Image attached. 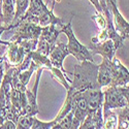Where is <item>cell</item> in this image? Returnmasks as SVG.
Returning a JSON list of instances; mask_svg holds the SVG:
<instances>
[{
  "label": "cell",
  "instance_id": "6da1fadb",
  "mask_svg": "<svg viewBox=\"0 0 129 129\" xmlns=\"http://www.w3.org/2000/svg\"><path fill=\"white\" fill-rule=\"evenodd\" d=\"M98 65L91 61H83L81 64L74 65L72 71H67L71 74L70 88L67 93H78L88 89H100L97 83Z\"/></svg>",
  "mask_w": 129,
  "mask_h": 129
},
{
  "label": "cell",
  "instance_id": "7a4b0ae2",
  "mask_svg": "<svg viewBox=\"0 0 129 129\" xmlns=\"http://www.w3.org/2000/svg\"><path fill=\"white\" fill-rule=\"evenodd\" d=\"M61 32L65 34L68 38V42L66 46L69 52V55H72L79 62H83V61L94 62L93 55L90 52V50L88 49V47L82 45L79 41V39L77 38V36L74 35L72 26H71V20L67 24H64L61 27Z\"/></svg>",
  "mask_w": 129,
  "mask_h": 129
},
{
  "label": "cell",
  "instance_id": "3957f363",
  "mask_svg": "<svg viewBox=\"0 0 129 129\" xmlns=\"http://www.w3.org/2000/svg\"><path fill=\"white\" fill-rule=\"evenodd\" d=\"M127 106L126 99L123 94L115 86H109L103 91V104L102 111H114L117 109H123Z\"/></svg>",
  "mask_w": 129,
  "mask_h": 129
},
{
  "label": "cell",
  "instance_id": "277c9868",
  "mask_svg": "<svg viewBox=\"0 0 129 129\" xmlns=\"http://www.w3.org/2000/svg\"><path fill=\"white\" fill-rule=\"evenodd\" d=\"M41 29L42 27H40L39 25L28 22H21L15 29H13L14 35L8 41L20 42L25 39H38L41 33Z\"/></svg>",
  "mask_w": 129,
  "mask_h": 129
},
{
  "label": "cell",
  "instance_id": "5b68a950",
  "mask_svg": "<svg viewBox=\"0 0 129 129\" xmlns=\"http://www.w3.org/2000/svg\"><path fill=\"white\" fill-rule=\"evenodd\" d=\"M106 4L111 9L113 15V23L115 26L116 31L124 40L129 39V22L123 17L117 6V0H109L106 1Z\"/></svg>",
  "mask_w": 129,
  "mask_h": 129
},
{
  "label": "cell",
  "instance_id": "8992f818",
  "mask_svg": "<svg viewBox=\"0 0 129 129\" xmlns=\"http://www.w3.org/2000/svg\"><path fill=\"white\" fill-rule=\"evenodd\" d=\"M0 44L7 46V51L4 54L7 68L8 67H17L23 62L24 58L27 56L26 52L23 50L18 42H10V41H3L0 39Z\"/></svg>",
  "mask_w": 129,
  "mask_h": 129
},
{
  "label": "cell",
  "instance_id": "52a82bcc",
  "mask_svg": "<svg viewBox=\"0 0 129 129\" xmlns=\"http://www.w3.org/2000/svg\"><path fill=\"white\" fill-rule=\"evenodd\" d=\"M44 68H37L36 70V79L35 83L33 85V88L31 90L26 89V98H27V103L25 107V115L30 116V117H35L39 111H38V104H37V91H38V85L41 77V72L44 71Z\"/></svg>",
  "mask_w": 129,
  "mask_h": 129
},
{
  "label": "cell",
  "instance_id": "ba28073f",
  "mask_svg": "<svg viewBox=\"0 0 129 129\" xmlns=\"http://www.w3.org/2000/svg\"><path fill=\"white\" fill-rule=\"evenodd\" d=\"M114 74H115V65L113 60L110 61L106 59H102V62L98 65V73H97V83L100 89L112 86Z\"/></svg>",
  "mask_w": 129,
  "mask_h": 129
},
{
  "label": "cell",
  "instance_id": "9c48e42d",
  "mask_svg": "<svg viewBox=\"0 0 129 129\" xmlns=\"http://www.w3.org/2000/svg\"><path fill=\"white\" fill-rule=\"evenodd\" d=\"M88 49L90 50V52L92 53V55H100L102 57V59H106L112 61L115 56H116V52L118 51L114 41L112 39H106L103 42H99V44H93L90 42Z\"/></svg>",
  "mask_w": 129,
  "mask_h": 129
},
{
  "label": "cell",
  "instance_id": "30bf717a",
  "mask_svg": "<svg viewBox=\"0 0 129 129\" xmlns=\"http://www.w3.org/2000/svg\"><path fill=\"white\" fill-rule=\"evenodd\" d=\"M69 55V52L67 50V46L64 42L57 41L56 46L52 49V51L49 54V59L54 67H56L60 70H62L65 74H67V71L63 67V62L67 56Z\"/></svg>",
  "mask_w": 129,
  "mask_h": 129
},
{
  "label": "cell",
  "instance_id": "8fae6325",
  "mask_svg": "<svg viewBox=\"0 0 129 129\" xmlns=\"http://www.w3.org/2000/svg\"><path fill=\"white\" fill-rule=\"evenodd\" d=\"M83 92L86 97V100H87L89 114H92L96 112L98 109H100V107H102V104H103L102 89H88Z\"/></svg>",
  "mask_w": 129,
  "mask_h": 129
},
{
  "label": "cell",
  "instance_id": "7c38bea8",
  "mask_svg": "<svg viewBox=\"0 0 129 129\" xmlns=\"http://www.w3.org/2000/svg\"><path fill=\"white\" fill-rule=\"evenodd\" d=\"M114 65H115V74L112 86L115 87H123V86L129 85V70L128 68L123 65L119 59L116 57L113 59Z\"/></svg>",
  "mask_w": 129,
  "mask_h": 129
},
{
  "label": "cell",
  "instance_id": "4fadbf2b",
  "mask_svg": "<svg viewBox=\"0 0 129 129\" xmlns=\"http://www.w3.org/2000/svg\"><path fill=\"white\" fill-rule=\"evenodd\" d=\"M15 14H16V8H15L14 0H3L0 24L6 27L8 31L10 30V25L13 24V21L15 19Z\"/></svg>",
  "mask_w": 129,
  "mask_h": 129
},
{
  "label": "cell",
  "instance_id": "5bb4252c",
  "mask_svg": "<svg viewBox=\"0 0 129 129\" xmlns=\"http://www.w3.org/2000/svg\"><path fill=\"white\" fill-rule=\"evenodd\" d=\"M60 33H62L60 27L56 25H49L46 27H42L39 37L48 41L52 47H55L58 41V36Z\"/></svg>",
  "mask_w": 129,
  "mask_h": 129
},
{
  "label": "cell",
  "instance_id": "9a60e30c",
  "mask_svg": "<svg viewBox=\"0 0 129 129\" xmlns=\"http://www.w3.org/2000/svg\"><path fill=\"white\" fill-rule=\"evenodd\" d=\"M49 70H50V72L52 74V78L54 80H56L58 83H60L63 87L66 89V91H68L69 88H70L71 80L68 78L67 74H65L62 70H60V69H58L56 67H54V66H52Z\"/></svg>",
  "mask_w": 129,
  "mask_h": 129
},
{
  "label": "cell",
  "instance_id": "2e32d148",
  "mask_svg": "<svg viewBox=\"0 0 129 129\" xmlns=\"http://www.w3.org/2000/svg\"><path fill=\"white\" fill-rule=\"evenodd\" d=\"M29 3H30V0H16L15 1L16 14H15V19L13 21V24L10 25V30L14 29V26L16 25V23L25 15V13L28 9Z\"/></svg>",
  "mask_w": 129,
  "mask_h": 129
},
{
  "label": "cell",
  "instance_id": "e0dca14e",
  "mask_svg": "<svg viewBox=\"0 0 129 129\" xmlns=\"http://www.w3.org/2000/svg\"><path fill=\"white\" fill-rule=\"evenodd\" d=\"M29 55H30V57H31V60L36 64L38 68L41 67V68H44V69H48V70H49V69L53 66L48 56L41 55V54H39V53L36 52V51H33V52L29 53Z\"/></svg>",
  "mask_w": 129,
  "mask_h": 129
},
{
  "label": "cell",
  "instance_id": "ac0fdd59",
  "mask_svg": "<svg viewBox=\"0 0 129 129\" xmlns=\"http://www.w3.org/2000/svg\"><path fill=\"white\" fill-rule=\"evenodd\" d=\"M118 115V126L117 129H129V107L115 110Z\"/></svg>",
  "mask_w": 129,
  "mask_h": 129
},
{
  "label": "cell",
  "instance_id": "d6986e66",
  "mask_svg": "<svg viewBox=\"0 0 129 129\" xmlns=\"http://www.w3.org/2000/svg\"><path fill=\"white\" fill-rule=\"evenodd\" d=\"M118 126V115L114 111L103 112V123L102 129H117Z\"/></svg>",
  "mask_w": 129,
  "mask_h": 129
},
{
  "label": "cell",
  "instance_id": "ffe728a7",
  "mask_svg": "<svg viewBox=\"0 0 129 129\" xmlns=\"http://www.w3.org/2000/svg\"><path fill=\"white\" fill-rule=\"evenodd\" d=\"M37 68H38L37 65H36V64L33 61L31 62V65L29 66V68H27V69H25L23 71H18L17 68H16L19 80L22 82L25 86H27L28 83H29V81H30V79H31V77H32V74H33V72H35L37 70Z\"/></svg>",
  "mask_w": 129,
  "mask_h": 129
},
{
  "label": "cell",
  "instance_id": "44dd1931",
  "mask_svg": "<svg viewBox=\"0 0 129 129\" xmlns=\"http://www.w3.org/2000/svg\"><path fill=\"white\" fill-rule=\"evenodd\" d=\"M54 47H52L48 41H46L45 39H42V38H38L37 40V46H36V49L35 51L38 52L39 54H41V55H45V56H49V54L50 52L52 51Z\"/></svg>",
  "mask_w": 129,
  "mask_h": 129
},
{
  "label": "cell",
  "instance_id": "7402d4cb",
  "mask_svg": "<svg viewBox=\"0 0 129 129\" xmlns=\"http://www.w3.org/2000/svg\"><path fill=\"white\" fill-rule=\"evenodd\" d=\"M56 123H57V121L55 119L50 122H44V121L38 120L35 116V117H33V122H32L31 129H52V127Z\"/></svg>",
  "mask_w": 129,
  "mask_h": 129
},
{
  "label": "cell",
  "instance_id": "603a6c76",
  "mask_svg": "<svg viewBox=\"0 0 129 129\" xmlns=\"http://www.w3.org/2000/svg\"><path fill=\"white\" fill-rule=\"evenodd\" d=\"M32 122H33V117L30 116H21L17 122V129H31Z\"/></svg>",
  "mask_w": 129,
  "mask_h": 129
},
{
  "label": "cell",
  "instance_id": "cb8c5ba5",
  "mask_svg": "<svg viewBox=\"0 0 129 129\" xmlns=\"http://www.w3.org/2000/svg\"><path fill=\"white\" fill-rule=\"evenodd\" d=\"M73 113L70 112L68 113L65 117H63L61 120H59L57 123L61 126L62 129H71L72 128V123H73Z\"/></svg>",
  "mask_w": 129,
  "mask_h": 129
},
{
  "label": "cell",
  "instance_id": "d4e9b609",
  "mask_svg": "<svg viewBox=\"0 0 129 129\" xmlns=\"http://www.w3.org/2000/svg\"><path fill=\"white\" fill-rule=\"evenodd\" d=\"M92 20L95 22V24L97 25L99 30H105L106 29V20H105V17L102 13L96 12V14L92 16Z\"/></svg>",
  "mask_w": 129,
  "mask_h": 129
},
{
  "label": "cell",
  "instance_id": "484cf974",
  "mask_svg": "<svg viewBox=\"0 0 129 129\" xmlns=\"http://www.w3.org/2000/svg\"><path fill=\"white\" fill-rule=\"evenodd\" d=\"M106 39H109L106 29H105V30H99V33L91 39V42H93V44H99V42L105 41Z\"/></svg>",
  "mask_w": 129,
  "mask_h": 129
},
{
  "label": "cell",
  "instance_id": "4316f807",
  "mask_svg": "<svg viewBox=\"0 0 129 129\" xmlns=\"http://www.w3.org/2000/svg\"><path fill=\"white\" fill-rule=\"evenodd\" d=\"M6 68H7L6 59H5V56L3 55L1 58H0V88H1V84H2V81H3V77H4Z\"/></svg>",
  "mask_w": 129,
  "mask_h": 129
},
{
  "label": "cell",
  "instance_id": "83f0119b",
  "mask_svg": "<svg viewBox=\"0 0 129 129\" xmlns=\"http://www.w3.org/2000/svg\"><path fill=\"white\" fill-rule=\"evenodd\" d=\"M118 89L123 94V96L126 99V102H127V107H129V85L123 86V87H118Z\"/></svg>",
  "mask_w": 129,
  "mask_h": 129
},
{
  "label": "cell",
  "instance_id": "f1b7e54d",
  "mask_svg": "<svg viewBox=\"0 0 129 129\" xmlns=\"http://www.w3.org/2000/svg\"><path fill=\"white\" fill-rule=\"evenodd\" d=\"M1 125V127L3 129H17V125L15 122L10 121V120H5L3 123L0 124Z\"/></svg>",
  "mask_w": 129,
  "mask_h": 129
},
{
  "label": "cell",
  "instance_id": "f546056e",
  "mask_svg": "<svg viewBox=\"0 0 129 129\" xmlns=\"http://www.w3.org/2000/svg\"><path fill=\"white\" fill-rule=\"evenodd\" d=\"M4 31H8V29H7L6 27H4V26H2L1 24H0V37H1V34L3 33Z\"/></svg>",
  "mask_w": 129,
  "mask_h": 129
},
{
  "label": "cell",
  "instance_id": "4dcf8cb0",
  "mask_svg": "<svg viewBox=\"0 0 129 129\" xmlns=\"http://www.w3.org/2000/svg\"><path fill=\"white\" fill-rule=\"evenodd\" d=\"M52 129H62V128H61V126H60L58 123H56L55 125H54V126L52 127Z\"/></svg>",
  "mask_w": 129,
  "mask_h": 129
},
{
  "label": "cell",
  "instance_id": "1f68e13d",
  "mask_svg": "<svg viewBox=\"0 0 129 129\" xmlns=\"http://www.w3.org/2000/svg\"><path fill=\"white\" fill-rule=\"evenodd\" d=\"M2 3L3 0H0V18H1V14H2Z\"/></svg>",
  "mask_w": 129,
  "mask_h": 129
},
{
  "label": "cell",
  "instance_id": "d6a6232c",
  "mask_svg": "<svg viewBox=\"0 0 129 129\" xmlns=\"http://www.w3.org/2000/svg\"><path fill=\"white\" fill-rule=\"evenodd\" d=\"M0 129H3V128H2V127H1V125H0Z\"/></svg>",
  "mask_w": 129,
  "mask_h": 129
},
{
  "label": "cell",
  "instance_id": "836d02e7",
  "mask_svg": "<svg viewBox=\"0 0 129 129\" xmlns=\"http://www.w3.org/2000/svg\"><path fill=\"white\" fill-rule=\"evenodd\" d=\"M100 129H102V127H101V128H100Z\"/></svg>",
  "mask_w": 129,
  "mask_h": 129
},
{
  "label": "cell",
  "instance_id": "e575fe53",
  "mask_svg": "<svg viewBox=\"0 0 129 129\" xmlns=\"http://www.w3.org/2000/svg\"><path fill=\"white\" fill-rule=\"evenodd\" d=\"M14 1H16V0H14Z\"/></svg>",
  "mask_w": 129,
  "mask_h": 129
}]
</instances>
